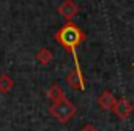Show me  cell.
<instances>
[{
  "mask_svg": "<svg viewBox=\"0 0 134 131\" xmlns=\"http://www.w3.org/2000/svg\"><path fill=\"white\" fill-rule=\"evenodd\" d=\"M54 40L65 49L68 51L73 58H74V68L82 71L81 70V65H79V58H77V54H76V49L87 40V35L84 33V30L74 24L73 21H66L65 25H62L55 33H54Z\"/></svg>",
  "mask_w": 134,
  "mask_h": 131,
  "instance_id": "cell-1",
  "label": "cell"
},
{
  "mask_svg": "<svg viewBox=\"0 0 134 131\" xmlns=\"http://www.w3.org/2000/svg\"><path fill=\"white\" fill-rule=\"evenodd\" d=\"M77 112V107L76 104L68 100V98H63L60 101H55V103H51L49 106V114L60 123H70L73 120V117L76 115Z\"/></svg>",
  "mask_w": 134,
  "mask_h": 131,
  "instance_id": "cell-2",
  "label": "cell"
},
{
  "mask_svg": "<svg viewBox=\"0 0 134 131\" xmlns=\"http://www.w3.org/2000/svg\"><path fill=\"white\" fill-rule=\"evenodd\" d=\"M79 11H81V8L74 0H63V2L57 7L58 16H62L65 21H73L79 14Z\"/></svg>",
  "mask_w": 134,
  "mask_h": 131,
  "instance_id": "cell-3",
  "label": "cell"
},
{
  "mask_svg": "<svg viewBox=\"0 0 134 131\" xmlns=\"http://www.w3.org/2000/svg\"><path fill=\"white\" fill-rule=\"evenodd\" d=\"M132 111H134V104L128 98H118L112 107V114L120 120H126L128 117H131Z\"/></svg>",
  "mask_w": 134,
  "mask_h": 131,
  "instance_id": "cell-4",
  "label": "cell"
},
{
  "mask_svg": "<svg viewBox=\"0 0 134 131\" xmlns=\"http://www.w3.org/2000/svg\"><path fill=\"white\" fill-rule=\"evenodd\" d=\"M65 81H66V84H68L73 90H79V92H84L85 90V84H87L85 76H84L82 71H79L76 68L66 74V79Z\"/></svg>",
  "mask_w": 134,
  "mask_h": 131,
  "instance_id": "cell-5",
  "label": "cell"
},
{
  "mask_svg": "<svg viewBox=\"0 0 134 131\" xmlns=\"http://www.w3.org/2000/svg\"><path fill=\"white\" fill-rule=\"evenodd\" d=\"M115 101H117V98L114 96V93L110 90H103L99 93V96L96 98V103H98L101 111H112Z\"/></svg>",
  "mask_w": 134,
  "mask_h": 131,
  "instance_id": "cell-6",
  "label": "cell"
},
{
  "mask_svg": "<svg viewBox=\"0 0 134 131\" xmlns=\"http://www.w3.org/2000/svg\"><path fill=\"white\" fill-rule=\"evenodd\" d=\"M46 96H47V100H49L51 103H55V101H60V100L66 98V95H65L63 89L60 87V84H52V85L47 89Z\"/></svg>",
  "mask_w": 134,
  "mask_h": 131,
  "instance_id": "cell-7",
  "label": "cell"
},
{
  "mask_svg": "<svg viewBox=\"0 0 134 131\" xmlns=\"http://www.w3.org/2000/svg\"><path fill=\"white\" fill-rule=\"evenodd\" d=\"M52 58H54V54H52V51L47 49V47H41V49L36 52V60H38L41 65H47V63H51Z\"/></svg>",
  "mask_w": 134,
  "mask_h": 131,
  "instance_id": "cell-8",
  "label": "cell"
},
{
  "mask_svg": "<svg viewBox=\"0 0 134 131\" xmlns=\"http://www.w3.org/2000/svg\"><path fill=\"white\" fill-rule=\"evenodd\" d=\"M14 87V81L11 79L10 74H0V92L2 93H10V90Z\"/></svg>",
  "mask_w": 134,
  "mask_h": 131,
  "instance_id": "cell-9",
  "label": "cell"
},
{
  "mask_svg": "<svg viewBox=\"0 0 134 131\" xmlns=\"http://www.w3.org/2000/svg\"><path fill=\"white\" fill-rule=\"evenodd\" d=\"M79 131H99V129H98L95 125H92V123H87V125H84V126H82Z\"/></svg>",
  "mask_w": 134,
  "mask_h": 131,
  "instance_id": "cell-10",
  "label": "cell"
},
{
  "mask_svg": "<svg viewBox=\"0 0 134 131\" xmlns=\"http://www.w3.org/2000/svg\"><path fill=\"white\" fill-rule=\"evenodd\" d=\"M132 65H134V63H132Z\"/></svg>",
  "mask_w": 134,
  "mask_h": 131,
  "instance_id": "cell-11",
  "label": "cell"
}]
</instances>
